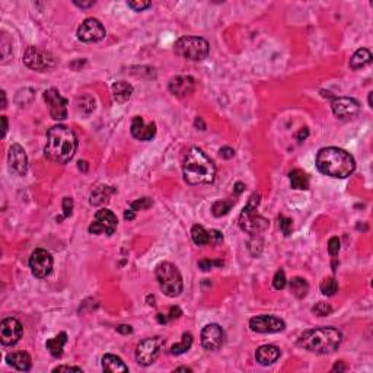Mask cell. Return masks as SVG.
Listing matches in <instances>:
<instances>
[{
  "label": "cell",
  "instance_id": "cell-30",
  "mask_svg": "<svg viewBox=\"0 0 373 373\" xmlns=\"http://www.w3.org/2000/svg\"><path fill=\"white\" fill-rule=\"evenodd\" d=\"M193 346V335L190 333H184L182 334V338L179 343L173 344L169 350V353L173 354V356H179V354H184L185 351H188Z\"/></svg>",
  "mask_w": 373,
  "mask_h": 373
},
{
  "label": "cell",
  "instance_id": "cell-57",
  "mask_svg": "<svg viewBox=\"0 0 373 373\" xmlns=\"http://www.w3.org/2000/svg\"><path fill=\"white\" fill-rule=\"evenodd\" d=\"M176 372H191V369L190 367H178Z\"/></svg>",
  "mask_w": 373,
  "mask_h": 373
},
{
  "label": "cell",
  "instance_id": "cell-20",
  "mask_svg": "<svg viewBox=\"0 0 373 373\" xmlns=\"http://www.w3.org/2000/svg\"><path fill=\"white\" fill-rule=\"evenodd\" d=\"M196 86V82L191 76H175L169 80V91L172 95L178 96V98H184L186 95L193 93Z\"/></svg>",
  "mask_w": 373,
  "mask_h": 373
},
{
  "label": "cell",
  "instance_id": "cell-45",
  "mask_svg": "<svg viewBox=\"0 0 373 373\" xmlns=\"http://www.w3.org/2000/svg\"><path fill=\"white\" fill-rule=\"evenodd\" d=\"M83 372L82 367H78V366H57L54 367L53 372Z\"/></svg>",
  "mask_w": 373,
  "mask_h": 373
},
{
  "label": "cell",
  "instance_id": "cell-28",
  "mask_svg": "<svg viewBox=\"0 0 373 373\" xmlns=\"http://www.w3.org/2000/svg\"><path fill=\"white\" fill-rule=\"evenodd\" d=\"M290 185L294 190H307L309 188V178L302 169H293L289 173Z\"/></svg>",
  "mask_w": 373,
  "mask_h": 373
},
{
  "label": "cell",
  "instance_id": "cell-52",
  "mask_svg": "<svg viewBox=\"0 0 373 373\" xmlns=\"http://www.w3.org/2000/svg\"><path fill=\"white\" fill-rule=\"evenodd\" d=\"M134 213H136V212L132 210V209H130V210H126V213H124V219H126V220H133Z\"/></svg>",
  "mask_w": 373,
  "mask_h": 373
},
{
  "label": "cell",
  "instance_id": "cell-4",
  "mask_svg": "<svg viewBox=\"0 0 373 373\" xmlns=\"http://www.w3.org/2000/svg\"><path fill=\"white\" fill-rule=\"evenodd\" d=\"M343 341V334L333 327L314 328L307 330L297 340L299 347L305 348L310 353L328 354L335 351Z\"/></svg>",
  "mask_w": 373,
  "mask_h": 373
},
{
  "label": "cell",
  "instance_id": "cell-15",
  "mask_svg": "<svg viewBox=\"0 0 373 373\" xmlns=\"http://www.w3.org/2000/svg\"><path fill=\"white\" fill-rule=\"evenodd\" d=\"M24 334L22 324L16 318H6L0 324V341L3 346H15Z\"/></svg>",
  "mask_w": 373,
  "mask_h": 373
},
{
  "label": "cell",
  "instance_id": "cell-36",
  "mask_svg": "<svg viewBox=\"0 0 373 373\" xmlns=\"http://www.w3.org/2000/svg\"><path fill=\"white\" fill-rule=\"evenodd\" d=\"M312 312L317 317H328L333 312V306L330 303H327V302H318L315 306L312 307Z\"/></svg>",
  "mask_w": 373,
  "mask_h": 373
},
{
  "label": "cell",
  "instance_id": "cell-34",
  "mask_svg": "<svg viewBox=\"0 0 373 373\" xmlns=\"http://www.w3.org/2000/svg\"><path fill=\"white\" fill-rule=\"evenodd\" d=\"M78 104H79V108L85 112V114H91L93 109H95V99H93L91 95H83V96H80Z\"/></svg>",
  "mask_w": 373,
  "mask_h": 373
},
{
  "label": "cell",
  "instance_id": "cell-27",
  "mask_svg": "<svg viewBox=\"0 0 373 373\" xmlns=\"http://www.w3.org/2000/svg\"><path fill=\"white\" fill-rule=\"evenodd\" d=\"M370 61H372V53L367 48H359L350 58V67L357 70V69L367 66Z\"/></svg>",
  "mask_w": 373,
  "mask_h": 373
},
{
  "label": "cell",
  "instance_id": "cell-12",
  "mask_svg": "<svg viewBox=\"0 0 373 373\" xmlns=\"http://www.w3.org/2000/svg\"><path fill=\"white\" fill-rule=\"evenodd\" d=\"M107 31L101 21L95 18H88L82 22V25L78 28V38L83 42H96L105 38Z\"/></svg>",
  "mask_w": 373,
  "mask_h": 373
},
{
  "label": "cell",
  "instance_id": "cell-51",
  "mask_svg": "<svg viewBox=\"0 0 373 373\" xmlns=\"http://www.w3.org/2000/svg\"><path fill=\"white\" fill-rule=\"evenodd\" d=\"M2 122H3V129H2V137L6 136V132H8V118L5 115H2Z\"/></svg>",
  "mask_w": 373,
  "mask_h": 373
},
{
  "label": "cell",
  "instance_id": "cell-19",
  "mask_svg": "<svg viewBox=\"0 0 373 373\" xmlns=\"http://www.w3.org/2000/svg\"><path fill=\"white\" fill-rule=\"evenodd\" d=\"M132 134L137 140L149 142L156 136V124L155 122L146 124L140 115H137L132 121Z\"/></svg>",
  "mask_w": 373,
  "mask_h": 373
},
{
  "label": "cell",
  "instance_id": "cell-29",
  "mask_svg": "<svg viewBox=\"0 0 373 373\" xmlns=\"http://www.w3.org/2000/svg\"><path fill=\"white\" fill-rule=\"evenodd\" d=\"M191 238L196 245L203 246V245L210 243V232H207L201 225H194L191 229Z\"/></svg>",
  "mask_w": 373,
  "mask_h": 373
},
{
  "label": "cell",
  "instance_id": "cell-26",
  "mask_svg": "<svg viewBox=\"0 0 373 373\" xmlns=\"http://www.w3.org/2000/svg\"><path fill=\"white\" fill-rule=\"evenodd\" d=\"M115 190L111 188L108 185H98L92 193H91V204L92 206H102V204H107L109 201L111 194H114Z\"/></svg>",
  "mask_w": 373,
  "mask_h": 373
},
{
  "label": "cell",
  "instance_id": "cell-54",
  "mask_svg": "<svg viewBox=\"0 0 373 373\" xmlns=\"http://www.w3.org/2000/svg\"><path fill=\"white\" fill-rule=\"evenodd\" d=\"M196 126H197V127L200 126L201 127L200 130H206V124L203 122V120H201L200 117H197V118H196Z\"/></svg>",
  "mask_w": 373,
  "mask_h": 373
},
{
  "label": "cell",
  "instance_id": "cell-9",
  "mask_svg": "<svg viewBox=\"0 0 373 373\" xmlns=\"http://www.w3.org/2000/svg\"><path fill=\"white\" fill-rule=\"evenodd\" d=\"M165 346L163 338L160 337H153V338H146L136 348V360L142 366H150L155 360L159 357L160 351Z\"/></svg>",
  "mask_w": 373,
  "mask_h": 373
},
{
  "label": "cell",
  "instance_id": "cell-22",
  "mask_svg": "<svg viewBox=\"0 0 373 373\" xmlns=\"http://www.w3.org/2000/svg\"><path fill=\"white\" fill-rule=\"evenodd\" d=\"M6 361H8V364H11L12 367H15L16 370H21V372H28L31 369V366H32L31 356L28 353H24V351L8 354Z\"/></svg>",
  "mask_w": 373,
  "mask_h": 373
},
{
  "label": "cell",
  "instance_id": "cell-8",
  "mask_svg": "<svg viewBox=\"0 0 373 373\" xmlns=\"http://www.w3.org/2000/svg\"><path fill=\"white\" fill-rule=\"evenodd\" d=\"M24 63L25 66L35 72H47L55 66L53 54L48 53L47 50H42L40 47H34V45L27 48V51L24 54Z\"/></svg>",
  "mask_w": 373,
  "mask_h": 373
},
{
  "label": "cell",
  "instance_id": "cell-49",
  "mask_svg": "<svg viewBox=\"0 0 373 373\" xmlns=\"http://www.w3.org/2000/svg\"><path fill=\"white\" fill-rule=\"evenodd\" d=\"M307 136H309V130H307L306 127H302L300 132L297 133V139H299V140H305Z\"/></svg>",
  "mask_w": 373,
  "mask_h": 373
},
{
  "label": "cell",
  "instance_id": "cell-48",
  "mask_svg": "<svg viewBox=\"0 0 373 373\" xmlns=\"http://www.w3.org/2000/svg\"><path fill=\"white\" fill-rule=\"evenodd\" d=\"M73 3H75L76 6H79V8H91V6L95 5L93 0H89V2H79V0H75Z\"/></svg>",
  "mask_w": 373,
  "mask_h": 373
},
{
  "label": "cell",
  "instance_id": "cell-5",
  "mask_svg": "<svg viewBox=\"0 0 373 373\" xmlns=\"http://www.w3.org/2000/svg\"><path fill=\"white\" fill-rule=\"evenodd\" d=\"M260 204V196L258 194H253L248 200V204L243 207L242 213L239 216V227L250 233V235H257V233H261L264 232L270 222L267 220L266 217H263L261 214H258L257 212V207Z\"/></svg>",
  "mask_w": 373,
  "mask_h": 373
},
{
  "label": "cell",
  "instance_id": "cell-10",
  "mask_svg": "<svg viewBox=\"0 0 373 373\" xmlns=\"http://www.w3.org/2000/svg\"><path fill=\"white\" fill-rule=\"evenodd\" d=\"M117 216L108 209H101L95 214V219L89 226V233L92 235H112L117 229Z\"/></svg>",
  "mask_w": 373,
  "mask_h": 373
},
{
  "label": "cell",
  "instance_id": "cell-35",
  "mask_svg": "<svg viewBox=\"0 0 373 373\" xmlns=\"http://www.w3.org/2000/svg\"><path fill=\"white\" fill-rule=\"evenodd\" d=\"M181 315H182V310L178 306H172L169 309V314H159L158 315V321H159L160 324H166L168 321L178 320Z\"/></svg>",
  "mask_w": 373,
  "mask_h": 373
},
{
  "label": "cell",
  "instance_id": "cell-55",
  "mask_svg": "<svg viewBox=\"0 0 373 373\" xmlns=\"http://www.w3.org/2000/svg\"><path fill=\"white\" fill-rule=\"evenodd\" d=\"M6 92L5 91H2V108H6Z\"/></svg>",
  "mask_w": 373,
  "mask_h": 373
},
{
  "label": "cell",
  "instance_id": "cell-18",
  "mask_svg": "<svg viewBox=\"0 0 373 373\" xmlns=\"http://www.w3.org/2000/svg\"><path fill=\"white\" fill-rule=\"evenodd\" d=\"M8 159H9V165L12 168V171L18 173V175H25L28 171V156L24 150V147L21 145H12L9 147V153H8Z\"/></svg>",
  "mask_w": 373,
  "mask_h": 373
},
{
  "label": "cell",
  "instance_id": "cell-6",
  "mask_svg": "<svg viewBox=\"0 0 373 373\" xmlns=\"http://www.w3.org/2000/svg\"><path fill=\"white\" fill-rule=\"evenodd\" d=\"M156 279L162 292L168 297H176L182 292V276L179 270L171 263H160L156 267Z\"/></svg>",
  "mask_w": 373,
  "mask_h": 373
},
{
  "label": "cell",
  "instance_id": "cell-40",
  "mask_svg": "<svg viewBox=\"0 0 373 373\" xmlns=\"http://www.w3.org/2000/svg\"><path fill=\"white\" fill-rule=\"evenodd\" d=\"M152 3L150 2H145V0H136V2H129V8H132L136 12H142L147 8H150Z\"/></svg>",
  "mask_w": 373,
  "mask_h": 373
},
{
  "label": "cell",
  "instance_id": "cell-39",
  "mask_svg": "<svg viewBox=\"0 0 373 373\" xmlns=\"http://www.w3.org/2000/svg\"><path fill=\"white\" fill-rule=\"evenodd\" d=\"M280 229L283 232L284 236H289L292 233V229H293V223H292V219L289 217H284V216H280Z\"/></svg>",
  "mask_w": 373,
  "mask_h": 373
},
{
  "label": "cell",
  "instance_id": "cell-2",
  "mask_svg": "<svg viewBox=\"0 0 373 373\" xmlns=\"http://www.w3.org/2000/svg\"><path fill=\"white\" fill-rule=\"evenodd\" d=\"M78 139L66 126H54L47 133L45 156L55 163H67L76 153Z\"/></svg>",
  "mask_w": 373,
  "mask_h": 373
},
{
  "label": "cell",
  "instance_id": "cell-31",
  "mask_svg": "<svg viewBox=\"0 0 373 373\" xmlns=\"http://www.w3.org/2000/svg\"><path fill=\"white\" fill-rule=\"evenodd\" d=\"M309 290V284L305 279L302 277H294L290 281V292L297 297V299H303L307 294Z\"/></svg>",
  "mask_w": 373,
  "mask_h": 373
},
{
  "label": "cell",
  "instance_id": "cell-56",
  "mask_svg": "<svg viewBox=\"0 0 373 373\" xmlns=\"http://www.w3.org/2000/svg\"><path fill=\"white\" fill-rule=\"evenodd\" d=\"M79 169L80 171L83 169V172H86V171H88V165H86V162H79Z\"/></svg>",
  "mask_w": 373,
  "mask_h": 373
},
{
  "label": "cell",
  "instance_id": "cell-46",
  "mask_svg": "<svg viewBox=\"0 0 373 373\" xmlns=\"http://www.w3.org/2000/svg\"><path fill=\"white\" fill-rule=\"evenodd\" d=\"M220 156H222V158H225V159H230V158H233V156H235V150L229 146L222 147V149H220Z\"/></svg>",
  "mask_w": 373,
  "mask_h": 373
},
{
  "label": "cell",
  "instance_id": "cell-23",
  "mask_svg": "<svg viewBox=\"0 0 373 373\" xmlns=\"http://www.w3.org/2000/svg\"><path fill=\"white\" fill-rule=\"evenodd\" d=\"M111 91H112L114 99H115L117 102L122 104V102H127V101L132 98V95H133V86H132L129 82L121 80V82H115V83L112 85Z\"/></svg>",
  "mask_w": 373,
  "mask_h": 373
},
{
  "label": "cell",
  "instance_id": "cell-50",
  "mask_svg": "<svg viewBox=\"0 0 373 373\" xmlns=\"http://www.w3.org/2000/svg\"><path fill=\"white\" fill-rule=\"evenodd\" d=\"M346 369H347L346 364H344L343 361H338V363H335V364H334V367H333L334 372H337V370H338V372H344Z\"/></svg>",
  "mask_w": 373,
  "mask_h": 373
},
{
  "label": "cell",
  "instance_id": "cell-7",
  "mask_svg": "<svg viewBox=\"0 0 373 373\" xmlns=\"http://www.w3.org/2000/svg\"><path fill=\"white\" fill-rule=\"evenodd\" d=\"M209 42L201 37H181L175 42V53L186 60L201 61L209 55Z\"/></svg>",
  "mask_w": 373,
  "mask_h": 373
},
{
  "label": "cell",
  "instance_id": "cell-13",
  "mask_svg": "<svg viewBox=\"0 0 373 373\" xmlns=\"http://www.w3.org/2000/svg\"><path fill=\"white\" fill-rule=\"evenodd\" d=\"M250 327L254 333L274 334L280 333L286 328L284 321L273 315H260L250 321Z\"/></svg>",
  "mask_w": 373,
  "mask_h": 373
},
{
  "label": "cell",
  "instance_id": "cell-44",
  "mask_svg": "<svg viewBox=\"0 0 373 373\" xmlns=\"http://www.w3.org/2000/svg\"><path fill=\"white\" fill-rule=\"evenodd\" d=\"M220 266L222 263L220 261H210V260H201L200 263H199V267H200L203 271H209V270H212V267L214 266Z\"/></svg>",
  "mask_w": 373,
  "mask_h": 373
},
{
  "label": "cell",
  "instance_id": "cell-16",
  "mask_svg": "<svg viewBox=\"0 0 373 373\" xmlns=\"http://www.w3.org/2000/svg\"><path fill=\"white\" fill-rule=\"evenodd\" d=\"M225 333L219 324H209L201 331V346L209 351H216L223 346Z\"/></svg>",
  "mask_w": 373,
  "mask_h": 373
},
{
  "label": "cell",
  "instance_id": "cell-14",
  "mask_svg": "<svg viewBox=\"0 0 373 373\" xmlns=\"http://www.w3.org/2000/svg\"><path fill=\"white\" fill-rule=\"evenodd\" d=\"M331 108H333V112L335 114V117L341 118V120H351V118H356L360 112V104L353 99V98H346V96H341V98H333V102H331Z\"/></svg>",
  "mask_w": 373,
  "mask_h": 373
},
{
  "label": "cell",
  "instance_id": "cell-32",
  "mask_svg": "<svg viewBox=\"0 0 373 373\" xmlns=\"http://www.w3.org/2000/svg\"><path fill=\"white\" fill-rule=\"evenodd\" d=\"M233 207V201L232 200H220L216 201L213 206H212V213L216 217H222L230 212V209Z\"/></svg>",
  "mask_w": 373,
  "mask_h": 373
},
{
  "label": "cell",
  "instance_id": "cell-3",
  "mask_svg": "<svg viewBox=\"0 0 373 373\" xmlns=\"http://www.w3.org/2000/svg\"><path fill=\"white\" fill-rule=\"evenodd\" d=\"M182 173L184 179L191 185L212 184L216 178V166L201 149L191 147L184 158Z\"/></svg>",
  "mask_w": 373,
  "mask_h": 373
},
{
  "label": "cell",
  "instance_id": "cell-33",
  "mask_svg": "<svg viewBox=\"0 0 373 373\" xmlns=\"http://www.w3.org/2000/svg\"><path fill=\"white\" fill-rule=\"evenodd\" d=\"M321 292L325 296H334L338 292V283L334 277H327L321 283Z\"/></svg>",
  "mask_w": 373,
  "mask_h": 373
},
{
  "label": "cell",
  "instance_id": "cell-21",
  "mask_svg": "<svg viewBox=\"0 0 373 373\" xmlns=\"http://www.w3.org/2000/svg\"><path fill=\"white\" fill-rule=\"evenodd\" d=\"M280 357V350L276 346L267 344V346H261L257 353H255V359L261 364V366H270L273 363H276Z\"/></svg>",
  "mask_w": 373,
  "mask_h": 373
},
{
  "label": "cell",
  "instance_id": "cell-11",
  "mask_svg": "<svg viewBox=\"0 0 373 373\" xmlns=\"http://www.w3.org/2000/svg\"><path fill=\"white\" fill-rule=\"evenodd\" d=\"M29 268L37 279H45L53 271V257L45 250H35L29 258Z\"/></svg>",
  "mask_w": 373,
  "mask_h": 373
},
{
  "label": "cell",
  "instance_id": "cell-53",
  "mask_svg": "<svg viewBox=\"0 0 373 373\" xmlns=\"http://www.w3.org/2000/svg\"><path fill=\"white\" fill-rule=\"evenodd\" d=\"M243 190H245V185H243L242 182H236V184H235V193H236V194H240Z\"/></svg>",
  "mask_w": 373,
  "mask_h": 373
},
{
  "label": "cell",
  "instance_id": "cell-17",
  "mask_svg": "<svg viewBox=\"0 0 373 373\" xmlns=\"http://www.w3.org/2000/svg\"><path fill=\"white\" fill-rule=\"evenodd\" d=\"M44 99L50 108V115L54 120H66L67 117V99L63 98L57 89H48L44 92Z\"/></svg>",
  "mask_w": 373,
  "mask_h": 373
},
{
  "label": "cell",
  "instance_id": "cell-41",
  "mask_svg": "<svg viewBox=\"0 0 373 373\" xmlns=\"http://www.w3.org/2000/svg\"><path fill=\"white\" fill-rule=\"evenodd\" d=\"M328 253L331 254L333 257L338 255V253H340V239L337 236H333L328 242Z\"/></svg>",
  "mask_w": 373,
  "mask_h": 373
},
{
  "label": "cell",
  "instance_id": "cell-58",
  "mask_svg": "<svg viewBox=\"0 0 373 373\" xmlns=\"http://www.w3.org/2000/svg\"><path fill=\"white\" fill-rule=\"evenodd\" d=\"M369 105H370V107H372V93H370V95H369Z\"/></svg>",
  "mask_w": 373,
  "mask_h": 373
},
{
  "label": "cell",
  "instance_id": "cell-24",
  "mask_svg": "<svg viewBox=\"0 0 373 373\" xmlns=\"http://www.w3.org/2000/svg\"><path fill=\"white\" fill-rule=\"evenodd\" d=\"M102 370L111 373L129 372V366L120 357H117L114 354H105L102 357Z\"/></svg>",
  "mask_w": 373,
  "mask_h": 373
},
{
  "label": "cell",
  "instance_id": "cell-43",
  "mask_svg": "<svg viewBox=\"0 0 373 373\" xmlns=\"http://www.w3.org/2000/svg\"><path fill=\"white\" fill-rule=\"evenodd\" d=\"M223 242V235L220 230H210V243L213 245H219Z\"/></svg>",
  "mask_w": 373,
  "mask_h": 373
},
{
  "label": "cell",
  "instance_id": "cell-38",
  "mask_svg": "<svg viewBox=\"0 0 373 373\" xmlns=\"http://www.w3.org/2000/svg\"><path fill=\"white\" fill-rule=\"evenodd\" d=\"M286 284H287V280H286V273H284V270H279V271L276 273L274 279H273V286H274V289L281 290V289H284V287H286Z\"/></svg>",
  "mask_w": 373,
  "mask_h": 373
},
{
  "label": "cell",
  "instance_id": "cell-1",
  "mask_svg": "<svg viewBox=\"0 0 373 373\" xmlns=\"http://www.w3.org/2000/svg\"><path fill=\"white\" fill-rule=\"evenodd\" d=\"M317 168L321 173L344 179L348 178L356 169L354 158L340 147H324L317 155Z\"/></svg>",
  "mask_w": 373,
  "mask_h": 373
},
{
  "label": "cell",
  "instance_id": "cell-37",
  "mask_svg": "<svg viewBox=\"0 0 373 373\" xmlns=\"http://www.w3.org/2000/svg\"><path fill=\"white\" fill-rule=\"evenodd\" d=\"M152 206H153V201L150 200L149 197H143V199H139V200L133 201L130 209L134 210V212H139V210H147Z\"/></svg>",
  "mask_w": 373,
  "mask_h": 373
},
{
  "label": "cell",
  "instance_id": "cell-42",
  "mask_svg": "<svg viewBox=\"0 0 373 373\" xmlns=\"http://www.w3.org/2000/svg\"><path fill=\"white\" fill-rule=\"evenodd\" d=\"M73 212V200L70 197H65L63 200V213H65V217H69Z\"/></svg>",
  "mask_w": 373,
  "mask_h": 373
},
{
  "label": "cell",
  "instance_id": "cell-25",
  "mask_svg": "<svg viewBox=\"0 0 373 373\" xmlns=\"http://www.w3.org/2000/svg\"><path fill=\"white\" fill-rule=\"evenodd\" d=\"M66 343H67V334L60 333L57 334L55 337H53V338H50V340L45 343V347H47V350L51 353L53 357H61Z\"/></svg>",
  "mask_w": 373,
  "mask_h": 373
},
{
  "label": "cell",
  "instance_id": "cell-47",
  "mask_svg": "<svg viewBox=\"0 0 373 373\" xmlns=\"http://www.w3.org/2000/svg\"><path fill=\"white\" fill-rule=\"evenodd\" d=\"M117 333L120 334H132L133 333V328L130 327V325H127V324H121L117 327Z\"/></svg>",
  "mask_w": 373,
  "mask_h": 373
}]
</instances>
